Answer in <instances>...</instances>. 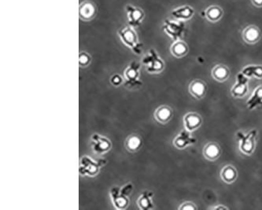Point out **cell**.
<instances>
[{"label": "cell", "instance_id": "6da1fadb", "mask_svg": "<svg viewBox=\"0 0 262 210\" xmlns=\"http://www.w3.org/2000/svg\"><path fill=\"white\" fill-rule=\"evenodd\" d=\"M118 36L121 42L126 47L133 51L135 55H141L144 44L138 41L137 34L131 26L125 27L118 31Z\"/></svg>", "mask_w": 262, "mask_h": 210}, {"label": "cell", "instance_id": "7a4b0ae2", "mask_svg": "<svg viewBox=\"0 0 262 210\" xmlns=\"http://www.w3.org/2000/svg\"><path fill=\"white\" fill-rule=\"evenodd\" d=\"M106 159H99L95 161L89 156H84L80 159L79 172L80 175L94 176L100 171L101 168L106 164Z\"/></svg>", "mask_w": 262, "mask_h": 210}, {"label": "cell", "instance_id": "3957f363", "mask_svg": "<svg viewBox=\"0 0 262 210\" xmlns=\"http://www.w3.org/2000/svg\"><path fill=\"white\" fill-rule=\"evenodd\" d=\"M162 29L174 42L182 39L186 32V27L183 20L169 19L165 20Z\"/></svg>", "mask_w": 262, "mask_h": 210}, {"label": "cell", "instance_id": "277c9868", "mask_svg": "<svg viewBox=\"0 0 262 210\" xmlns=\"http://www.w3.org/2000/svg\"><path fill=\"white\" fill-rule=\"evenodd\" d=\"M257 133L258 131L256 129L250 131L247 134H244L242 132L236 133V136L240 141V150L242 153L246 155H251L255 150Z\"/></svg>", "mask_w": 262, "mask_h": 210}, {"label": "cell", "instance_id": "5b68a950", "mask_svg": "<svg viewBox=\"0 0 262 210\" xmlns=\"http://www.w3.org/2000/svg\"><path fill=\"white\" fill-rule=\"evenodd\" d=\"M142 64L145 65L147 71L150 74H159L165 68L164 61L154 49L150 50L149 53L142 60Z\"/></svg>", "mask_w": 262, "mask_h": 210}, {"label": "cell", "instance_id": "8992f818", "mask_svg": "<svg viewBox=\"0 0 262 210\" xmlns=\"http://www.w3.org/2000/svg\"><path fill=\"white\" fill-rule=\"evenodd\" d=\"M140 64L137 61H131L125 71V87L129 88H137L143 85V82L139 80Z\"/></svg>", "mask_w": 262, "mask_h": 210}, {"label": "cell", "instance_id": "52a82bcc", "mask_svg": "<svg viewBox=\"0 0 262 210\" xmlns=\"http://www.w3.org/2000/svg\"><path fill=\"white\" fill-rule=\"evenodd\" d=\"M126 15H127L128 24L132 28H137L141 25L144 19V10L137 6L132 5H127L125 7Z\"/></svg>", "mask_w": 262, "mask_h": 210}, {"label": "cell", "instance_id": "ba28073f", "mask_svg": "<svg viewBox=\"0 0 262 210\" xmlns=\"http://www.w3.org/2000/svg\"><path fill=\"white\" fill-rule=\"evenodd\" d=\"M91 145L93 147V151L98 154H103L111 151V142L110 139L106 137L101 136L98 134H94L92 136V143Z\"/></svg>", "mask_w": 262, "mask_h": 210}, {"label": "cell", "instance_id": "9c48e42d", "mask_svg": "<svg viewBox=\"0 0 262 210\" xmlns=\"http://www.w3.org/2000/svg\"><path fill=\"white\" fill-rule=\"evenodd\" d=\"M237 80L233 88L231 89V95L236 98H242L246 95L248 92V82L249 77L244 75L243 73L237 75Z\"/></svg>", "mask_w": 262, "mask_h": 210}, {"label": "cell", "instance_id": "30bf717a", "mask_svg": "<svg viewBox=\"0 0 262 210\" xmlns=\"http://www.w3.org/2000/svg\"><path fill=\"white\" fill-rule=\"evenodd\" d=\"M111 200L113 202V206L117 210H125L129 206V196L121 194V188H112L111 191Z\"/></svg>", "mask_w": 262, "mask_h": 210}, {"label": "cell", "instance_id": "8fae6325", "mask_svg": "<svg viewBox=\"0 0 262 210\" xmlns=\"http://www.w3.org/2000/svg\"><path fill=\"white\" fill-rule=\"evenodd\" d=\"M195 143H196V139L193 138L190 135V132L187 129L181 131L173 140V145L177 149L180 150L185 149L187 147L195 144Z\"/></svg>", "mask_w": 262, "mask_h": 210}, {"label": "cell", "instance_id": "7c38bea8", "mask_svg": "<svg viewBox=\"0 0 262 210\" xmlns=\"http://www.w3.org/2000/svg\"><path fill=\"white\" fill-rule=\"evenodd\" d=\"M262 38L260 29L255 25H249L243 32V39L249 44L258 43Z\"/></svg>", "mask_w": 262, "mask_h": 210}, {"label": "cell", "instance_id": "4fadbf2b", "mask_svg": "<svg viewBox=\"0 0 262 210\" xmlns=\"http://www.w3.org/2000/svg\"><path fill=\"white\" fill-rule=\"evenodd\" d=\"M202 123H203V120L200 115L195 113H189L184 117L185 129L190 133L199 129L202 125Z\"/></svg>", "mask_w": 262, "mask_h": 210}, {"label": "cell", "instance_id": "5bb4252c", "mask_svg": "<svg viewBox=\"0 0 262 210\" xmlns=\"http://www.w3.org/2000/svg\"><path fill=\"white\" fill-rule=\"evenodd\" d=\"M97 8L93 2L90 1H84L80 3L79 8L80 18L84 20H90L94 19L96 15Z\"/></svg>", "mask_w": 262, "mask_h": 210}, {"label": "cell", "instance_id": "9a60e30c", "mask_svg": "<svg viewBox=\"0 0 262 210\" xmlns=\"http://www.w3.org/2000/svg\"><path fill=\"white\" fill-rule=\"evenodd\" d=\"M195 14V10L190 6H182L173 9L171 11V15L173 19L178 20H190Z\"/></svg>", "mask_w": 262, "mask_h": 210}, {"label": "cell", "instance_id": "2e32d148", "mask_svg": "<svg viewBox=\"0 0 262 210\" xmlns=\"http://www.w3.org/2000/svg\"><path fill=\"white\" fill-rule=\"evenodd\" d=\"M173 111L168 106H162L158 107L154 113V118L161 124H166L172 119Z\"/></svg>", "mask_w": 262, "mask_h": 210}, {"label": "cell", "instance_id": "e0dca14e", "mask_svg": "<svg viewBox=\"0 0 262 210\" xmlns=\"http://www.w3.org/2000/svg\"><path fill=\"white\" fill-rule=\"evenodd\" d=\"M153 197H154L153 192L148 191L143 192L138 199L137 203L139 208L142 210H149L154 209Z\"/></svg>", "mask_w": 262, "mask_h": 210}, {"label": "cell", "instance_id": "ac0fdd59", "mask_svg": "<svg viewBox=\"0 0 262 210\" xmlns=\"http://www.w3.org/2000/svg\"><path fill=\"white\" fill-rule=\"evenodd\" d=\"M189 91L190 94L192 95L194 97L201 99L206 95V85L204 82L202 80H195L191 82L189 86Z\"/></svg>", "mask_w": 262, "mask_h": 210}, {"label": "cell", "instance_id": "d6986e66", "mask_svg": "<svg viewBox=\"0 0 262 210\" xmlns=\"http://www.w3.org/2000/svg\"><path fill=\"white\" fill-rule=\"evenodd\" d=\"M221 151L220 146L216 143H209L204 147L203 154L206 159L215 161L221 155Z\"/></svg>", "mask_w": 262, "mask_h": 210}, {"label": "cell", "instance_id": "ffe728a7", "mask_svg": "<svg viewBox=\"0 0 262 210\" xmlns=\"http://www.w3.org/2000/svg\"><path fill=\"white\" fill-rule=\"evenodd\" d=\"M142 145H143V141H142L141 137L136 134L129 135L125 141L126 149L131 153L139 151L141 148Z\"/></svg>", "mask_w": 262, "mask_h": 210}, {"label": "cell", "instance_id": "44dd1931", "mask_svg": "<svg viewBox=\"0 0 262 210\" xmlns=\"http://www.w3.org/2000/svg\"><path fill=\"white\" fill-rule=\"evenodd\" d=\"M246 105L250 110L262 106V86H259L254 90L250 98L246 102Z\"/></svg>", "mask_w": 262, "mask_h": 210}, {"label": "cell", "instance_id": "7402d4cb", "mask_svg": "<svg viewBox=\"0 0 262 210\" xmlns=\"http://www.w3.org/2000/svg\"><path fill=\"white\" fill-rule=\"evenodd\" d=\"M171 53L176 57H185V55L188 52V47L184 41H175L171 46Z\"/></svg>", "mask_w": 262, "mask_h": 210}, {"label": "cell", "instance_id": "603a6c76", "mask_svg": "<svg viewBox=\"0 0 262 210\" xmlns=\"http://www.w3.org/2000/svg\"><path fill=\"white\" fill-rule=\"evenodd\" d=\"M212 76L217 81L224 82L227 80L229 77L230 71L225 65H217L213 68Z\"/></svg>", "mask_w": 262, "mask_h": 210}, {"label": "cell", "instance_id": "cb8c5ba5", "mask_svg": "<svg viewBox=\"0 0 262 210\" xmlns=\"http://www.w3.org/2000/svg\"><path fill=\"white\" fill-rule=\"evenodd\" d=\"M223 15V10L218 6H209L205 11L206 18L211 22H217Z\"/></svg>", "mask_w": 262, "mask_h": 210}, {"label": "cell", "instance_id": "d4e9b609", "mask_svg": "<svg viewBox=\"0 0 262 210\" xmlns=\"http://www.w3.org/2000/svg\"><path fill=\"white\" fill-rule=\"evenodd\" d=\"M221 176L223 181L231 184L237 178V171L232 165H226L221 170Z\"/></svg>", "mask_w": 262, "mask_h": 210}, {"label": "cell", "instance_id": "484cf974", "mask_svg": "<svg viewBox=\"0 0 262 210\" xmlns=\"http://www.w3.org/2000/svg\"><path fill=\"white\" fill-rule=\"evenodd\" d=\"M242 73L247 77H256L258 79L262 78V65H250L244 67Z\"/></svg>", "mask_w": 262, "mask_h": 210}, {"label": "cell", "instance_id": "4316f807", "mask_svg": "<svg viewBox=\"0 0 262 210\" xmlns=\"http://www.w3.org/2000/svg\"><path fill=\"white\" fill-rule=\"evenodd\" d=\"M92 61V57L87 52H80L79 55V65L80 67H87Z\"/></svg>", "mask_w": 262, "mask_h": 210}, {"label": "cell", "instance_id": "83f0119b", "mask_svg": "<svg viewBox=\"0 0 262 210\" xmlns=\"http://www.w3.org/2000/svg\"><path fill=\"white\" fill-rule=\"evenodd\" d=\"M111 83L114 87H119L123 83V78L121 77V76L119 74H114L111 78Z\"/></svg>", "mask_w": 262, "mask_h": 210}, {"label": "cell", "instance_id": "f1b7e54d", "mask_svg": "<svg viewBox=\"0 0 262 210\" xmlns=\"http://www.w3.org/2000/svg\"><path fill=\"white\" fill-rule=\"evenodd\" d=\"M179 210H196L197 206L193 202H185L179 206Z\"/></svg>", "mask_w": 262, "mask_h": 210}, {"label": "cell", "instance_id": "f546056e", "mask_svg": "<svg viewBox=\"0 0 262 210\" xmlns=\"http://www.w3.org/2000/svg\"><path fill=\"white\" fill-rule=\"evenodd\" d=\"M131 191H132V184H126V185L124 186L123 188H121V194L126 196H129V194L131 193Z\"/></svg>", "mask_w": 262, "mask_h": 210}, {"label": "cell", "instance_id": "4dcf8cb0", "mask_svg": "<svg viewBox=\"0 0 262 210\" xmlns=\"http://www.w3.org/2000/svg\"><path fill=\"white\" fill-rule=\"evenodd\" d=\"M252 3L257 7H262V0H251Z\"/></svg>", "mask_w": 262, "mask_h": 210}, {"label": "cell", "instance_id": "1f68e13d", "mask_svg": "<svg viewBox=\"0 0 262 210\" xmlns=\"http://www.w3.org/2000/svg\"><path fill=\"white\" fill-rule=\"evenodd\" d=\"M212 209H213V210H228V208L223 206H215V207H213V208Z\"/></svg>", "mask_w": 262, "mask_h": 210}]
</instances>
